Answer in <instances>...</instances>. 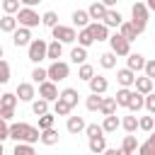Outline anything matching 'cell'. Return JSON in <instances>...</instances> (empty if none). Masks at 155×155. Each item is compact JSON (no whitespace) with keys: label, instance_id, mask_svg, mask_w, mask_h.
<instances>
[{"label":"cell","instance_id":"cb8c5ba5","mask_svg":"<svg viewBox=\"0 0 155 155\" xmlns=\"http://www.w3.org/2000/svg\"><path fill=\"white\" fill-rule=\"evenodd\" d=\"M131 94H133V90H128V87H121V90L114 94V99H116V107H128V102H131Z\"/></svg>","mask_w":155,"mask_h":155},{"label":"cell","instance_id":"5bb4252c","mask_svg":"<svg viewBox=\"0 0 155 155\" xmlns=\"http://www.w3.org/2000/svg\"><path fill=\"white\" fill-rule=\"evenodd\" d=\"M116 80H119L121 87H131L136 82V73L131 68H121V70H116Z\"/></svg>","mask_w":155,"mask_h":155},{"label":"cell","instance_id":"f546056e","mask_svg":"<svg viewBox=\"0 0 155 155\" xmlns=\"http://www.w3.org/2000/svg\"><path fill=\"white\" fill-rule=\"evenodd\" d=\"M97 111H102L104 116H107V114H114V111H116V99H114V97H102V104H99Z\"/></svg>","mask_w":155,"mask_h":155},{"label":"cell","instance_id":"8d00e7d4","mask_svg":"<svg viewBox=\"0 0 155 155\" xmlns=\"http://www.w3.org/2000/svg\"><path fill=\"white\" fill-rule=\"evenodd\" d=\"M15 155H34V145L27 140H17L15 145Z\"/></svg>","mask_w":155,"mask_h":155},{"label":"cell","instance_id":"7402d4cb","mask_svg":"<svg viewBox=\"0 0 155 155\" xmlns=\"http://www.w3.org/2000/svg\"><path fill=\"white\" fill-rule=\"evenodd\" d=\"M119 126H121V121H119V116H116V114H107V116H104V124H102L104 133H114Z\"/></svg>","mask_w":155,"mask_h":155},{"label":"cell","instance_id":"74e56055","mask_svg":"<svg viewBox=\"0 0 155 155\" xmlns=\"http://www.w3.org/2000/svg\"><path fill=\"white\" fill-rule=\"evenodd\" d=\"M53 121H56V114L46 111V114H41V116H39V128H41V131H44V128H51V126H53Z\"/></svg>","mask_w":155,"mask_h":155},{"label":"cell","instance_id":"8fae6325","mask_svg":"<svg viewBox=\"0 0 155 155\" xmlns=\"http://www.w3.org/2000/svg\"><path fill=\"white\" fill-rule=\"evenodd\" d=\"M87 27H90L94 41H107V39H109V27H107L104 22H92V24H87Z\"/></svg>","mask_w":155,"mask_h":155},{"label":"cell","instance_id":"bcb514c9","mask_svg":"<svg viewBox=\"0 0 155 155\" xmlns=\"http://www.w3.org/2000/svg\"><path fill=\"white\" fill-rule=\"evenodd\" d=\"M10 80V63L0 58V85H5Z\"/></svg>","mask_w":155,"mask_h":155},{"label":"cell","instance_id":"7a4b0ae2","mask_svg":"<svg viewBox=\"0 0 155 155\" xmlns=\"http://www.w3.org/2000/svg\"><path fill=\"white\" fill-rule=\"evenodd\" d=\"M46 73H48V80L61 82V80H65V78L70 75V65H68V63H63V61H53V63L46 68Z\"/></svg>","mask_w":155,"mask_h":155},{"label":"cell","instance_id":"b9f144b4","mask_svg":"<svg viewBox=\"0 0 155 155\" xmlns=\"http://www.w3.org/2000/svg\"><path fill=\"white\" fill-rule=\"evenodd\" d=\"M31 109H34V114H36V116L46 114V111H48V99H44V97H41V99H36V102L31 104Z\"/></svg>","mask_w":155,"mask_h":155},{"label":"cell","instance_id":"d590c367","mask_svg":"<svg viewBox=\"0 0 155 155\" xmlns=\"http://www.w3.org/2000/svg\"><path fill=\"white\" fill-rule=\"evenodd\" d=\"M17 94H12V92H2L0 94V107H10V109H15L17 107Z\"/></svg>","mask_w":155,"mask_h":155},{"label":"cell","instance_id":"484cf974","mask_svg":"<svg viewBox=\"0 0 155 155\" xmlns=\"http://www.w3.org/2000/svg\"><path fill=\"white\" fill-rule=\"evenodd\" d=\"M136 150H138V140H136V136H126L124 143H121V153H124V155H133Z\"/></svg>","mask_w":155,"mask_h":155},{"label":"cell","instance_id":"9c48e42d","mask_svg":"<svg viewBox=\"0 0 155 155\" xmlns=\"http://www.w3.org/2000/svg\"><path fill=\"white\" fill-rule=\"evenodd\" d=\"M29 41H31V31H29V27H19V29H15L12 31V44L19 48V46H29Z\"/></svg>","mask_w":155,"mask_h":155},{"label":"cell","instance_id":"277c9868","mask_svg":"<svg viewBox=\"0 0 155 155\" xmlns=\"http://www.w3.org/2000/svg\"><path fill=\"white\" fill-rule=\"evenodd\" d=\"M39 22H41V17L31 10V7H22V10H17V24H22V27H39Z\"/></svg>","mask_w":155,"mask_h":155},{"label":"cell","instance_id":"ab89813d","mask_svg":"<svg viewBox=\"0 0 155 155\" xmlns=\"http://www.w3.org/2000/svg\"><path fill=\"white\" fill-rule=\"evenodd\" d=\"M94 75V68L90 65V63H80V70H78V78L80 80H90Z\"/></svg>","mask_w":155,"mask_h":155},{"label":"cell","instance_id":"8992f818","mask_svg":"<svg viewBox=\"0 0 155 155\" xmlns=\"http://www.w3.org/2000/svg\"><path fill=\"white\" fill-rule=\"evenodd\" d=\"M46 41L44 39H34V41H29V61L31 63H41L44 58H46Z\"/></svg>","mask_w":155,"mask_h":155},{"label":"cell","instance_id":"e575fe53","mask_svg":"<svg viewBox=\"0 0 155 155\" xmlns=\"http://www.w3.org/2000/svg\"><path fill=\"white\" fill-rule=\"evenodd\" d=\"M99 63H102V68H107V70L114 68V65H116V53H114V51L102 53V56H99Z\"/></svg>","mask_w":155,"mask_h":155},{"label":"cell","instance_id":"4316f807","mask_svg":"<svg viewBox=\"0 0 155 155\" xmlns=\"http://www.w3.org/2000/svg\"><path fill=\"white\" fill-rule=\"evenodd\" d=\"M107 27H119L121 22H124V17L116 12V10H107V15H104V19H102Z\"/></svg>","mask_w":155,"mask_h":155},{"label":"cell","instance_id":"3957f363","mask_svg":"<svg viewBox=\"0 0 155 155\" xmlns=\"http://www.w3.org/2000/svg\"><path fill=\"white\" fill-rule=\"evenodd\" d=\"M131 15H133V24L143 31V29H145V24H148V15H150L148 5H145V2H136V5L131 7Z\"/></svg>","mask_w":155,"mask_h":155},{"label":"cell","instance_id":"60d3db41","mask_svg":"<svg viewBox=\"0 0 155 155\" xmlns=\"http://www.w3.org/2000/svg\"><path fill=\"white\" fill-rule=\"evenodd\" d=\"M99 104H102V97H99L97 92H92V94L87 97V102H85V107H87L90 111H97V109H99Z\"/></svg>","mask_w":155,"mask_h":155},{"label":"cell","instance_id":"ffe728a7","mask_svg":"<svg viewBox=\"0 0 155 155\" xmlns=\"http://www.w3.org/2000/svg\"><path fill=\"white\" fill-rule=\"evenodd\" d=\"M136 90L140 92V94H148V92H153V78H148V75H143V78H136Z\"/></svg>","mask_w":155,"mask_h":155},{"label":"cell","instance_id":"ee69618b","mask_svg":"<svg viewBox=\"0 0 155 155\" xmlns=\"http://www.w3.org/2000/svg\"><path fill=\"white\" fill-rule=\"evenodd\" d=\"M41 24H46V27H56V24H58V15H56L53 10H48V12L41 17Z\"/></svg>","mask_w":155,"mask_h":155},{"label":"cell","instance_id":"ba28073f","mask_svg":"<svg viewBox=\"0 0 155 155\" xmlns=\"http://www.w3.org/2000/svg\"><path fill=\"white\" fill-rule=\"evenodd\" d=\"M39 97H44V99H48V102H53V99H58V87H56V82L53 80H44V82H39Z\"/></svg>","mask_w":155,"mask_h":155},{"label":"cell","instance_id":"681fc988","mask_svg":"<svg viewBox=\"0 0 155 155\" xmlns=\"http://www.w3.org/2000/svg\"><path fill=\"white\" fill-rule=\"evenodd\" d=\"M143 107L155 116V94H153V92H148V94H145V104H143Z\"/></svg>","mask_w":155,"mask_h":155},{"label":"cell","instance_id":"d6a6232c","mask_svg":"<svg viewBox=\"0 0 155 155\" xmlns=\"http://www.w3.org/2000/svg\"><path fill=\"white\" fill-rule=\"evenodd\" d=\"M70 61H73V63H85V61H87V48H85V46H75V48L70 51Z\"/></svg>","mask_w":155,"mask_h":155},{"label":"cell","instance_id":"9f6ffc18","mask_svg":"<svg viewBox=\"0 0 155 155\" xmlns=\"http://www.w3.org/2000/svg\"><path fill=\"white\" fill-rule=\"evenodd\" d=\"M102 2H104V5H107V7H111V5H116V2H119V0H102Z\"/></svg>","mask_w":155,"mask_h":155},{"label":"cell","instance_id":"52a82bcc","mask_svg":"<svg viewBox=\"0 0 155 155\" xmlns=\"http://www.w3.org/2000/svg\"><path fill=\"white\" fill-rule=\"evenodd\" d=\"M51 31H53V39L61 41V44H73V41L78 39V34H75L73 27H61V24H56V27H51Z\"/></svg>","mask_w":155,"mask_h":155},{"label":"cell","instance_id":"d4e9b609","mask_svg":"<svg viewBox=\"0 0 155 155\" xmlns=\"http://www.w3.org/2000/svg\"><path fill=\"white\" fill-rule=\"evenodd\" d=\"M143 104H145V94H140L138 90H133L131 102H128V109H131V111H140V109H143Z\"/></svg>","mask_w":155,"mask_h":155},{"label":"cell","instance_id":"9a60e30c","mask_svg":"<svg viewBox=\"0 0 155 155\" xmlns=\"http://www.w3.org/2000/svg\"><path fill=\"white\" fill-rule=\"evenodd\" d=\"M87 82H90V90H92V92H97V94H104V92H107V87H109V82H107V78H104V75H92Z\"/></svg>","mask_w":155,"mask_h":155},{"label":"cell","instance_id":"f6af8a7d","mask_svg":"<svg viewBox=\"0 0 155 155\" xmlns=\"http://www.w3.org/2000/svg\"><path fill=\"white\" fill-rule=\"evenodd\" d=\"M85 133H87V138H92V136H104V128H102L99 124H87V126H85Z\"/></svg>","mask_w":155,"mask_h":155},{"label":"cell","instance_id":"2e32d148","mask_svg":"<svg viewBox=\"0 0 155 155\" xmlns=\"http://www.w3.org/2000/svg\"><path fill=\"white\" fill-rule=\"evenodd\" d=\"M143 65H145V58H143L140 53H128V58H126V68H131L133 73H138V70H143Z\"/></svg>","mask_w":155,"mask_h":155},{"label":"cell","instance_id":"11a10c76","mask_svg":"<svg viewBox=\"0 0 155 155\" xmlns=\"http://www.w3.org/2000/svg\"><path fill=\"white\" fill-rule=\"evenodd\" d=\"M145 5H148V10H150V12H155V0H145Z\"/></svg>","mask_w":155,"mask_h":155},{"label":"cell","instance_id":"836d02e7","mask_svg":"<svg viewBox=\"0 0 155 155\" xmlns=\"http://www.w3.org/2000/svg\"><path fill=\"white\" fill-rule=\"evenodd\" d=\"M73 22H75L78 27H87V24H90V15H87V10H75V12H73Z\"/></svg>","mask_w":155,"mask_h":155},{"label":"cell","instance_id":"7bdbcfd3","mask_svg":"<svg viewBox=\"0 0 155 155\" xmlns=\"http://www.w3.org/2000/svg\"><path fill=\"white\" fill-rule=\"evenodd\" d=\"M121 126H124V131H128V133H133L136 128H138V119L131 114V116H124V121H121Z\"/></svg>","mask_w":155,"mask_h":155},{"label":"cell","instance_id":"f907efd6","mask_svg":"<svg viewBox=\"0 0 155 155\" xmlns=\"http://www.w3.org/2000/svg\"><path fill=\"white\" fill-rule=\"evenodd\" d=\"M5 138H10V126L5 119H0V140H5Z\"/></svg>","mask_w":155,"mask_h":155},{"label":"cell","instance_id":"680465c9","mask_svg":"<svg viewBox=\"0 0 155 155\" xmlns=\"http://www.w3.org/2000/svg\"><path fill=\"white\" fill-rule=\"evenodd\" d=\"M0 58H2V46H0Z\"/></svg>","mask_w":155,"mask_h":155},{"label":"cell","instance_id":"30bf717a","mask_svg":"<svg viewBox=\"0 0 155 155\" xmlns=\"http://www.w3.org/2000/svg\"><path fill=\"white\" fill-rule=\"evenodd\" d=\"M107 10H109V7H107L102 0H99V2H97V0H92V5H90V10H87V15H90V19L102 22V19H104V15H107Z\"/></svg>","mask_w":155,"mask_h":155},{"label":"cell","instance_id":"ac0fdd59","mask_svg":"<svg viewBox=\"0 0 155 155\" xmlns=\"http://www.w3.org/2000/svg\"><path fill=\"white\" fill-rule=\"evenodd\" d=\"M39 140L44 143V145H56L58 143V131L51 126V128H44L41 131V136H39Z\"/></svg>","mask_w":155,"mask_h":155},{"label":"cell","instance_id":"c3c4849f","mask_svg":"<svg viewBox=\"0 0 155 155\" xmlns=\"http://www.w3.org/2000/svg\"><path fill=\"white\" fill-rule=\"evenodd\" d=\"M46 78H48V73H46L44 68H34V70H31V80H34V82H44Z\"/></svg>","mask_w":155,"mask_h":155},{"label":"cell","instance_id":"db71d44e","mask_svg":"<svg viewBox=\"0 0 155 155\" xmlns=\"http://www.w3.org/2000/svg\"><path fill=\"white\" fill-rule=\"evenodd\" d=\"M19 2H24V5H27V7H34V5H39V2H41V0H19Z\"/></svg>","mask_w":155,"mask_h":155},{"label":"cell","instance_id":"603a6c76","mask_svg":"<svg viewBox=\"0 0 155 155\" xmlns=\"http://www.w3.org/2000/svg\"><path fill=\"white\" fill-rule=\"evenodd\" d=\"M0 29H2V31H7V34H12V31L17 29V17L5 12V17L0 19Z\"/></svg>","mask_w":155,"mask_h":155},{"label":"cell","instance_id":"44dd1931","mask_svg":"<svg viewBox=\"0 0 155 155\" xmlns=\"http://www.w3.org/2000/svg\"><path fill=\"white\" fill-rule=\"evenodd\" d=\"M70 111H73V107H70L65 99H61V97L53 99V114H56V116H68Z\"/></svg>","mask_w":155,"mask_h":155},{"label":"cell","instance_id":"4dcf8cb0","mask_svg":"<svg viewBox=\"0 0 155 155\" xmlns=\"http://www.w3.org/2000/svg\"><path fill=\"white\" fill-rule=\"evenodd\" d=\"M138 153H140V155H155V133H153V131H150L148 140H145L143 145H138Z\"/></svg>","mask_w":155,"mask_h":155},{"label":"cell","instance_id":"816d5d0a","mask_svg":"<svg viewBox=\"0 0 155 155\" xmlns=\"http://www.w3.org/2000/svg\"><path fill=\"white\" fill-rule=\"evenodd\" d=\"M15 116V109H10V107H0V119H5V121H10Z\"/></svg>","mask_w":155,"mask_h":155},{"label":"cell","instance_id":"f35d334b","mask_svg":"<svg viewBox=\"0 0 155 155\" xmlns=\"http://www.w3.org/2000/svg\"><path fill=\"white\" fill-rule=\"evenodd\" d=\"M138 128L145 131V133H150V131L155 128V116H143V119H138Z\"/></svg>","mask_w":155,"mask_h":155},{"label":"cell","instance_id":"4fadbf2b","mask_svg":"<svg viewBox=\"0 0 155 155\" xmlns=\"http://www.w3.org/2000/svg\"><path fill=\"white\" fill-rule=\"evenodd\" d=\"M119 29H121L119 34H121L124 39H128V41H133L138 34H143V31H140V29H138L133 22H121V24H119Z\"/></svg>","mask_w":155,"mask_h":155},{"label":"cell","instance_id":"f5cc1de1","mask_svg":"<svg viewBox=\"0 0 155 155\" xmlns=\"http://www.w3.org/2000/svg\"><path fill=\"white\" fill-rule=\"evenodd\" d=\"M143 70H145V75H148V78H155V61H145Z\"/></svg>","mask_w":155,"mask_h":155},{"label":"cell","instance_id":"6da1fadb","mask_svg":"<svg viewBox=\"0 0 155 155\" xmlns=\"http://www.w3.org/2000/svg\"><path fill=\"white\" fill-rule=\"evenodd\" d=\"M41 136V128L36 126H29V124H12L10 126V138L12 140H27V143H36Z\"/></svg>","mask_w":155,"mask_h":155},{"label":"cell","instance_id":"6f0895ef","mask_svg":"<svg viewBox=\"0 0 155 155\" xmlns=\"http://www.w3.org/2000/svg\"><path fill=\"white\" fill-rule=\"evenodd\" d=\"M0 155H2V140H0Z\"/></svg>","mask_w":155,"mask_h":155},{"label":"cell","instance_id":"83f0119b","mask_svg":"<svg viewBox=\"0 0 155 155\" xmlns=\"http://www.w3.org/2000/svg\"><path fill=\"white\" fill-rule=\"evenodd\" d=\"M75 41H78L80 46H85V48H87V46H92V44H94V36H92L90 27H82V31L78 34V39H75Z\"/></svg>","mask_w":155,"mask_h":155},{"label":"cell","instance_id":"7c38bea8","mask_svg":"<svg viewBox=\"0 0 155 155\" xmlns=\"http://www.w3.org/2000/svg\"><path fill=\"white\" fill-rule=\"evenodd\" d=\"M15 94H17V99H19V102H31V99L36 97V92H34V85H29V82H19Z\"/></svg>","mask_w":155,"mask_h":155},{"label":"cell","instance_id":"7dc6e473","mask_svg":"<svg viewBox=\"0 0 155 155\" xmlns=\"http://www.w3.org/2000/svg\"><path fill=\"white\" fill-rule=\"evenodd\" d=\"M2 10H5L7 15H15V12L19 10V0H2Z\"/></svg>","mask_w":155,"mask_h":155},{"label":"cell","instance_id":"e0dca14e","mask_svg":"<svg viewBox=\"0 0 155 155\" xmlns=\"http://www.w3.org/2000/svg\"><path fill=\"white\" fill-rule=\"evenodd\" d=\"M85 119L82 116H68V124H65V128H68V133H80V131H85Z\"/></svg>","mask_w":155,"mask_h":155},{"label":"cell","instance_id":"5b68a950","mask_svg":"<svg viewBox=\"0 0 155 155\" xmlns=\"http://www.w3.org/2000/svg\"><path fill=\"white\" fill-rule=\"evenodd\" d=\"M107 41H109V46H111V51H114L116 56H128V53H131V41L124 39L121 34H114V36H109Z\"/></svg>","mask_w":155,"mask_h":155},{"label":"cell","instance_id":"d6986e66","mask_svg":"<svg viewBox=\"0 0 155 155\" xmlns=\"http://www.w3.org/2000/svg\"><path fill=\"white\" fill-rule=\"evenodd\" d=\"M61 56H63V44H61V41H51V44L46 46V58L58 61Z\"/></svg>","mask_w":155,"mask_h":155},{"label":"cell","instance_id":"91938a15","mask_svg":"<svg viewBox=\"0 0 155 155\" xmlns=\"http://www.w3.org/2000/svg\"><path fill=\"white\" fill-rule=\"evenodd\" d=\"M0 94H2V92H0Z\"/></svg>","mask_w":155,"mask_h":155},{"label":"cell","instance_id":"f1b7e54d","mask_svg":"<svg viewBox=\"0 0 155 155\" xmlns=\"http://www.w3.org/2000/svg\"><path fill=\"white\" fill-rule=\"evenodd\" d=\"M61 99H65L70 107H78V99H80V94H78V90H73V87H65L61 94H58Z\"/></svg>","mask_w":155,"mask_h":155},{"label":"cell","instance_id":"1f68e13d","mask_svg":"<svg viewBox=\"0 0 155 155\" xmlns=\"http://www.w3.org/2000/svg\"><path fill=\"white\" fill-rule=\"evenodd\" d=\"M90 150H92V153H104V150H107L104 136H92V138H90Z\"/></svg>","mask_w":155,"mask_h":155}]
</instances>
